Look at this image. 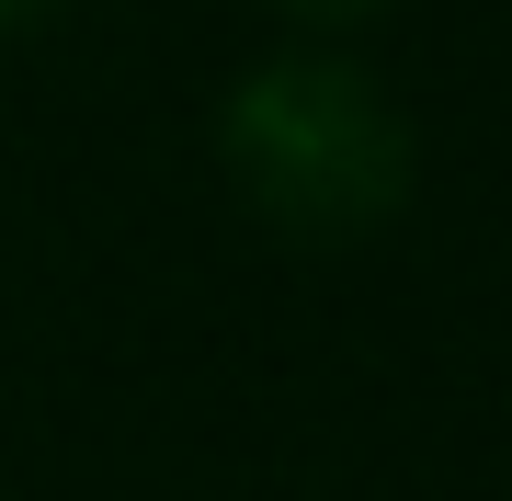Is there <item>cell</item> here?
<instances>
[{
  "label": "cell",
  "mask_w": 512,
  "mask_h": 501,
  "mask_svg": "<svg viewBox=\"0 0 512 501\" xmlns=\"http://www.w3.org/2000/svg\"><path fill=\"white\" fill-rule=\"evenodd\" d=\"M217 183L285 251H376L421 194V126L353 46H262L217 92Z\"/></svg>",
  "instance_id": "obj_1"
},
{
  "label": "cell",
  "mask_w": 512,
  "mask_h": 501,
  "mask_svg": "<svg viewBox=\"0 0 512 501\" xmlns=\"http://www.w3.org/2000/svg\"><path fill=\"white\" fill-rule=\"evenodd\" d=\"M251 12L274 23L285 46H353L365 23H387V12H399V0H251Z\"/></svg>",
  "instance_id": "obj_2"
},
{
  "label": "cell",
  "mask_w": 512,
  "mask_h": 501,
  "mask_svg": "<svg viewBox=\"0 0 512 501\" xmlns=\"http://www.w3.org/2000/svg\"><path fill=\"white\" fill-rule=\"evenodd\" d=\"M46 12H69V0H0V35H23V23H46Z\"/></svg>",
  "instance_id": "obj_3"
}]
</instances>
